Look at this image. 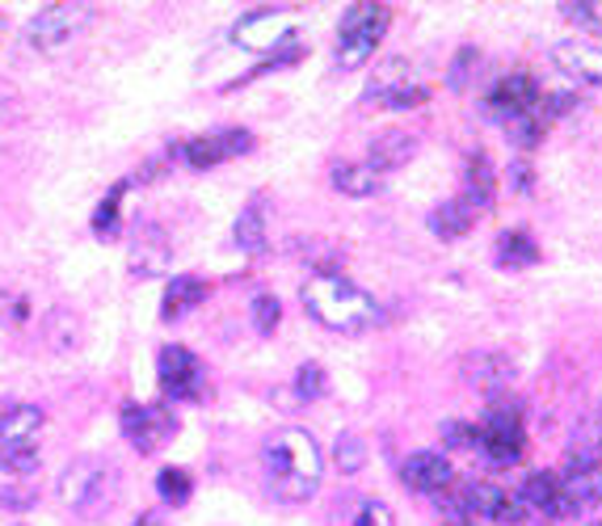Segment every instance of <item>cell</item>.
Segmentation results:
<instances>
[{
  "label": "cell",
  "mask_w": 602,
  "mask_h": 526,
  "mask_svg": "<svg viewBox=\"0 0 602 526\" xmlns=\"http://www.w3.org/2000/svg\"><path fill=\"white\" fill-rule=\"evenodd\" d=\"M0 501H4V506H9V509H30V506H35V497H30V493H26V489H13V493H4V497H0Z\"/></svg>",
  "instance_id": "ab89813d"
},
{
  "label": "cell",
  "mask_w": 602,
  "mask_h": 526,
  "mask_svg": "<svg viewBox=\"0 0 602 526\" xmlns=\"http://www.w3.org/2000/svg\"><path fill=\"white\" fill-rule=\"evenodd\" d=\"M123 194H127V182H118V186L101 198V207L94 211V232L101 236V241H114L118 232H123V224H118V211H123Z\"/></svg>",
  "instance_id": "4316f807"
},
{
  "label": "cell",
  "mask_w": 602,
  "mask_h": 526,
  "mask_svg": "<svg viewBox=\"0 0 602 526\" xmlns=\"http://www.w3.org/2000/svg\"><path fill=\"white\" fill-rule=\"evenodd\" d=\"M472 59H476L472 47H464V51L455 56V68H452V76H447V85H452V89H464V72L472 68Z\"/></svg>",
  "instance_id": "f35d334b"
},
{
  "label": "cell",
  "mask_w": 602,
  "mask_h": 526,
  "mask_svg": "<svg viewBox=\"0 0 602 526\" xmlns=\"http://www.w3.org/2000/svg\"><path fill=\"white\" fill-rule=\"evenodd\" d=\"M333 459H338L341 471H358L362 468V442H358L355 434H341L338 447H333Z\"/></svg>",
  "instance_id": "e575fe53"
},
{
  "label": "cell",
  "mask_w": 602,
  "mask_h": 526,
  "mask_svg": "<svg viewBox=\"0 0 602 526\" xmlns=\"http://www.w3.org/2000/svg\"><path fill=\"white\" fill-rule=\"evenodd\" d=\"M85 18H89V9H85V4H51V9H42V13L30 21L26 38H30V47H35V51L56 56V51H64V47L72 42Z\"/></svg>",
  "instance_id": "9c48e42d"
},
{
  "label": "cell",
  "mask_w": 602,
  "mask_h": 526,
  "mask_svg": "<svg viewBox=\"0 0 602 526\" xmlns=\"http://www.w3.org/2000/svg\"><path fill=\"white\" fill-rule=\"evenodd\" d=\"M367 97H371L376 106H383V110H417V106L430 101V89L409 72L405 59H388V64H379L376 76H371Z\"/></svg>",
  "instance_id": "5b68a950"
},
{
  "label": "cell",
  "mask_w": 602,
  "mask_h": 526,
  "mask_svg": "<svg viewBox=\"0 0 602 526\" xmlns=\"http://www.w3.org/2000/svg\"><path fill=\"white\" fill-rule=\"evenodd\" d=\"M236 245L245 249L249 257H262L270 245V232H265V198H249V207L236 215Z\"/></svg>",
  "instance_id": "7402d4cb"
},
{
  "label": "cell",
  "mask_w": 602,
  "mask_h": 526,
  "mask_svg": "<svg viewBox=\"0 0 602 526\" xmlns=\"http://www.w3.org/2000/svg\"><path fill=\"white\" fill-rule=\"evenodd\" d=\"M527 451V426L523 409L514 400H493L485 421H480V455L493 468H514Z\"/></svg>",
  "instance_id": "277c9868"
},
{
  "label": "cell",
  "mask_w": 602,
  "mask_h": 526,
  "mask_svg": "<svg viewBox=\"0 0 602 526\" xmlns=\"http://www.w3.org/2000/svg\"><path fill=\"white\" fill-rule=\"evenodd\" d=\"M207 300V282L194 279V274H173L169 286H165V303H161V316L165 320H182L190 316L198 303Z\"/></svg>",
  "instance_id": "ffe728a7"
},
{
  "label": "cell",
  "mask_w": 602,
  "mask_h": 526,
  "mask_svg": "<svg viewBox=\"0 0 602 526\" xmlns=\"http://www.w3.org/2000/svg\"><path fill=\"white\" fill-rule=\"evenodd\" d=\"M350 526H396V518H392V509L383 506V501H376V497H367V501L358 506L355 523H350Z\"/></svg>",
  "instance_id": "836d02e7"
},
{
  "label": "cell",
  "mask_w": 602,
  "mask_h": 526,
  "mask_svg": "<svg viewBox=\"0 0 602 526\" xmlns=\"http://www.w3.org/2000/svg\"><path fill=\"white\" fill-rule=\"evenodd\" d=\"M535 106H540V85H535V76H527V72L502 76V80L489 89V97H485V110H489L493 118H502V123L535 110Z\"/></svg>",
  "instance_id": "4fadbf2b"
},
{
  "label": "cell",
  "mask_w": 602,
  "mask_h": 526,
  "mask_svg": "<svg viewBox=\"0 0 602 526\" xmlns=\"http://www.w3.org/2000/svg\"><path fill=\"white\" fill-rule=\"evenodd\" d=\"M303 308L333 333H362L379 320V303L358 282L333 274V270H320L303 282Z\"/></svg>",
  "instance_id": "7a4b0ae2"
},
{
  "label": "cell",
  "mask_w": 602,
  "mask_h": 526,
  "mask_svg": "<svg viewBox=\"0 0 602 526\" xmlns=\"http://www.w3.org/2000/svg\"><path fill=\"white\" fill-rule=\"evenodd\" d=\"M295 396H300L303 405H312L324 396V371H320L317 362H303L300 376H295Z\"/></svg>",
  "instance_id": "d6a6232c"
},
{
  "label": "cell",
  "mask_w": 602,
  "mask_h": 526,
  "mask_svg": "<svg viewBox=\"0 0 602 526\" xmlns=\"http://www.w3.org/2000/svg\"><path fill=\"white\" fill-rule=\"evenodd\" d=\"M169 265V249H165V241L156 249H135L132 253V274L135 279H152V274H161Z\"/></svg>",
  "instance_id": "f1b7e54d"
},
{
  "label": "cell",
  "mask_w": 602,
  "mask_h": 526,
  "mask_svg": "<svg viewBox=\"0 0 602 526\" xmlns=\"http://www.w3.org/2000/svg\"><path fill=\"white\" fill-rule=\"evenodd\" d=\"M400 480L414 493H438L443 497L455 485V468L443 451H417L400 464Z\"/></svg>",
  "instance_id": "5bb4252c"
},
{
  "label": "cell",
  "mask_w": 602,
  "mask_h": 526,
  "mask_svg": "<svg viewBox=\"0 0 602 526\" xmlns=\"http://www.w3.org/2000/svg\"><path fill=\"white\" fill-rule=\"evenodd\" d=\"M249 148H253V135L241 132V127L207 132V135H198V139H190V144H182L190 169H215V165H224L232 156H245Z\"/></svg>",
  "instance_id": "7c38bea8"
},
{
  "label": "cell",
  "mask_w": 602,
  "mask_h": 526,
  "mask_svg": "<svg viewBox=\"0 0 602 526\" xmlns=\"http://www.w3.org/2000/svg\"><path fill=\"white\" fill-rule=\"evenodd\" d=\"M552 59H556L569 76L590 80V85H602V47H599V42H585V38H565V42H556V47H552Z\"/></svg>",
  "instance_id": "e0dca14e"
},
{
  "label": "cell",
  "mask_w": 602,
  "mask_h": 526,
  "mask_svg": "<svg viewBox=\"0 0 602 526\" xmlns=\"http://www.w3.org/2000/svg\"><path fill=\"white\" fill-rule=\"evenodd\" d=\"M544 127H547L544 114L527 110V114H518V118H509L506 135H509V144H514V148L531 152V148H540V144H544Z\"/></svg>",
  "instance_id": "484cf974"
},
{
  "label": "cell",
  "mask_w": 602,
  "mask_h": 526,
  "mask_svg": "<svg viewBox=\"0 0 602 526\" xmlns=\"http://www.w3.org/2000/svg\"><path fill=\"white\" fill-rule=\"evenodd\" d=\"M123 434L139 455H152L177 434V417H173L169 405H127L123 409Z\"/></svg>",
  "instance_id": "52a82bcc"
},
{
  "label": "cell",
  "mask_w": 602,
  "mask_h": 526,
  "mask_svg": "<svg viewBox=\"0 0 602 526\" xmlns=\"http://www.w3.org/2000/svg\"><path fill=\"white\" fill-rule=\"evenodd\" d=\"M535 262H540V245H535V236L527 227L502 232V241H497V265L502 270H531Z\"/></svg>",
  "instance_id": "cb8c5ba5"
},
{
  "label": "cell",
  "mask_w": 602,
  "mask_h": 526,
  "mask_svg": "<svg viewBox=\"0 0 602 526\" xmlns=\"http://www.w3.org/2000/svg\"><path fill=\"white\" fill-rule=\"evenodd\" d=\"M132 526H169V523H165L161 514H139V518H135Z\"/></svg>",
  "instance_id": "60d3db41"
},
{
  "label": "cell",
  "mask_w": 602,
  "mask_h": 526,
  "mask_svg": "<svg viewBox=\"0 0 602 526\" xmlns=\"http://www.w3.org/2000/svg\"><path fill=\"white\" fill-rule=\"evenodd\" d=\"M18 526H21V523H18Z\"/></svg>",
  "instance_id": "7bdbcfd3"
},
{
  "label": "cell",
  "mask_w": 602,
  "mask_h": 526,
  "mask_svg": "<svg viewBox=\"0 0 602 526\" xmlns=\"http://www.w3.org/2000/svg\"><path fill=\"white\" fill-rule=\"evenodd\" d=\"M414 152H417L414 135H405V132L379 135L376 144H371V160H367V169H376L379 177H383V173H392V169H400V165H409V160H414Z\"/></svg>",
  "instance_id": "44dd1931"
},
{
  "label": "cell",
  "mask_w": 602,
  "mask_h": 526,
  "mask_svg": "<svg viewBox=\"0 0 602 526\" xmlns=\"http://www.w3.org/2000/svg\"><path fill=\"white\" fill-rule=\"evenodd\" d=\"M388 21H392V9L388 4H376V0H358L346 9L338 30V68L341 72H355L367 59L376 56V47L388 35Z\"/></svg>",
  "instance_id": "3957f363"
},
{
  "label": "cell",
  "mask_w": 602,
  "mask_h": 526,
  "mask_svg": "<svg viewBox=\"0 0 602 526\" xmlns=\"http://www.w3.org/2000/svg\"><path fill=\"white\" fill-rule=\"evenodd\" d=\"M594 526H602V523H594Z\"/></svg>",
  "instance_id": "b9f144b4"
},
{
  "label": "cell",
  "mask_w": 602,
  "mask_h": 526,
  "mask_svg": "<svg viewBox=\"0 0 602 526\" xmlns=\"http://www.w3.org/2000/svg\"><path fill=\"white\" fill-rule=\"evenodd\" d=\"M518 497L527 501L531 514H544V518H573V514H577L556 471H531L527 480H523V493H518Z\"/></svg>",
  "instance_id": "9a60e30c"
},
{
  "label": "cell",
  "mask_w": 602,
  "mask_h": 526,
  "mask_svg": "<svg viewBox=\"0 0 602 526\" xmlns=\"http://www.w3.org/2000/svg\"><path fill=\"white\" fill-rule=\"evenodd\" d=\"M561 13L573 18V21H585V26H594V30H602V18H599V9H594V4H565Z\"/></svg>",
  "instance_id": "74e56055"
},
{
  "label": "cell",
  "mask_w": 602,
  "mask_h": 526,
  "mask_svg": "<svg viewBox=\"0 0 602 526\" xmlns=\"http://www.w3.org/2000/svg\"><path fill=\"white\" fill-rule=\"evenodd\" d=\"M279 320H283V303L274 300V295H253V329L262 338H270L279 329Z\"/></svg>",
  "instance_id": "f546056e"
},
{
  "label": "cell",
  "mask_w": 602,
  "mask_h": 526,
  "mask_svg": "<svg viewBox=\"0 0 602 526\" xmlns=\"http://www.w3.org/2000/svg\"><path fill=\"white\" fill-rule=\"evenodd\" d=\"M333 186L346 198H376L379 189H383V177L376 169H367V165H338L333 169Z\"/></svg>",
  "instance_id": "d4e9b609"
},
{
  "label": "cell",
  "mask_w": 602,
  "mask_h": 526,
  "mask_svg": "<svg viewBox=\"0 0 602 526\" xmlns=\"http://www.w3.org/2000/svg\"><path fill=\"white\" fill-rule=\"evenodd\" d=\"M106 480H110V468H101L97 459H76L72 468L59 476V501L76 514H85V518H97L94 501H101V493H106Z\"/></svg>",
  "instance_id": "ba28073f"
},
{
  "label": "cell",
  "mask_w": 602,
  "mask_h": 526,
  "mask_svg": "<svg viewBox=\"0 0 602 526\" xmlns=\"http://www.w3.org/2000/svg\"><path fill=\"white\" fill-rule=\"evenodd\" d=\"M565 485L573 509H594L602 506V447L599 442H577L569 451L565 468L556 471Z\"/></svg>",
  "instance_id": "8992f818"
},
{
  "label": "cell",
  "mask_w": 602,
  "mask_h": 526,
  "mask_svg": "<svg viewBox=\"0 0 602 526\" xmlns=\"http://www.w3.org/2000/svg\"><path fill=\"white\" fill-rule=\"evenodd\" d=\"M287 9H258V13H249V18L236 21V30H232V38H236V47H245V51H270V47H283V42H291V30H283L279 26V18H283Z\"/></svg>",
  "instance_id": "2e32d148"
},
{
  "label": "cell",
  "mask_w": 602,
  "mask_h": 526,
  "mask_svg": "<svg viewBox=\"0 0 602 526\" xmlns=\"http://www.w3.org/2000/svg\"><path fill=\"white\" fill-rule=\"evenodd\" d=\"M443 442H447V447H459V451H480V426L447 421V426H443Z\"/></svg>",
  "instance_id": "1f68e13d"
},
{
  "label": "cell",
  "mask_w": 602,
  "mask_h": 526,
  "mask_svg": "<svg viewBox=\"0 0 602 526\" xmlns=\"http://www.w3.org/2000/svg\"><path fill=\"white\" fill-rule=\"evenodd\" d=\"M156 376L169 400H198L203 396V362L186 345H165L156 358Z\"/></svg>",
  "instance_id": "8fae6325"
},
{
  "label": "cell",
  "mask_w": 602,
  "mask_h": 526,
  "mask_svg": "<svg viewBox=\"0 0 602 526\" xmlns=\"http://www.w3.org/2000/svg\"><path fill=\"white\" fill-rule=\"evenodd\" d=\"M265 476L279 501L300 506L324 480V455H320L317 438L300 426H287L265 438Z\"/></svg>",
  "instance_id": "6da1fadb"
},
{
  "label": "cell",
  "mask_w": 602,
  "mask_h": 526,
  "mask_svg": "<svg viewBox=\"0 0 602 526\" xmlns=\"http://www.w3.org/2000/svg\"><path fill=\"white\" fill-rule=\"evenodd\" d=\"M472 224H476V211L464 198H447L443 207L430 211V232L438 241H459V236L472 232Z\"/></svg>",
  "instance_id": "603a6c76"
},
{
  "label": "cell",
  "mask_w": 602,
  "mask_h": 526,
  "mask_svg": "<svg viewBox=\"0 0 602 526\" xmlns=\"http://www.w3.org/2000/svg\"><path fill=\"white\" fill-rule=\"evenodd\" d=\"M476 215L497 207V169L485 152H476L468 160V173H464V194H459Z\"/></svg>",
  "instance_id": "ac0fdd59"
},
{
  "label": "cell",
  "mask_w": 602,
  "mask_h": 526,
  "mask_svg": "<svg viewBox=\"0 0 602 526\" xmlns=\"http://www.w3.org/2000/svg\"><path fill=\"white\" fill-rule=\"evenodd\" d=\"M156 493H161L165 506H186L190 493H194V480H190L186 468H161V476H156Z\"/></svg>",
  "instance_id": "83f0119b"
},
{
  "label": "cell",
  "mask_w": 602,
  "mask_h": 526,
  "mask_svg": "<svg viewBox=\"0 0 602 526\" xmlns=\"http://www.w3.org/2000/svg\"><path fill=\"white\" fill-rule=\"evenodd\" d=\"M438 518H443V526H476V518L464 506V497H443L438 501Z\"/></svg>",
  "instance_id": "d590c367"
},
{
  "label": "cell",
  "mask_w": 602,
  "mask_h": 526,
  "mask_svg": "<svg viewBox=\"0 0 602 526\" xmlns=\"http://www.w3.org/2000/svg\"><path fill=\"white\" fill-rule=\"evenodd\" d=\"M0 468L9 476H30L38 468V451L35 447H0Z\"/></svg>",
  "instance_id": "4dcf8cb0"
},
{
  "label": "cell",
  "mask_w": 602,
  "mask_h": 526,
  "mask_svg": "<svg viewBox=\"0 0 602 526\" xmlns=\"http://www.w3.org/2000/svg\"><path fill=\"white\" fill-rule=\"evenodd\" d=\"M47 413L38 405H13L0 413V447H35V434L42 430Z\"/></svg>",
  "instance_id": "d6986e66"
},
{
  "label": "cell",
  "mask_w": 602,
  "mask_h": 526,
  "mask_svg": "<svg viewBox=\"0 0 602 526\" xmlns=\"http://www.w3.org/2000/svg\"><path fill=\"white\" fill-rule=\"evenodd\" d=\"M464 506H468L472 518H493L497 526H523L531 518L527 501L518 493L497 489L489 480H472L464 489Z\"/></svg>",
  "instance_id": "30bf717a"
},
{
  "label": "cell",
  "mask_w": 602,
  "mask_h": 526,
  "mask_svg": "<svg viewBox=\"0 0 602 526\" xmlns=\"http://www.w3.org/2000/svg\"><path fill=\"white\" fill-rule=\"evenodd\" d=\"M531 186H535V173H531V165H527V160H514V165H509V189L527 198Z\"/></svg>",
  "instance_id": "8d00e7d4"
}]
</instances>
